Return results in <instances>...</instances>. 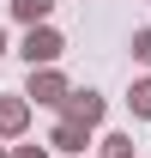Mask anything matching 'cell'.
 Masks as SVG:
<instances>
[{
  "label": "cell",
  "mask_w": 151,
  "mask_h": 158,
  "mask_svg": "<svg viewBox=\"0 0 151 158\" xmlns=\"http://www.w3.org/2000/svg\"><path fill=\"white\" fill-rule=\"evenodd\" d=\"M18 55H24V67H55V61L67 55V43H60L55 24H30L24 43H18Z\"/></svg>",
  "instance_id": "6da1fadb"
},
{
  "label": "cell",
  "mask_w": 151,
  "mask_h": 158,
  "mask_svg": "<svg viewBox=\"0 0 151 158\" xmlns=\"http://www.w3.org/2000/svg\"><path fill=\"white\" fill-rule=\"evenodd\" d=\"M24 98H37V103H48V110H60V103L73 98V85H67V73H60V67H30Z\"/></svg>",
  "instance_id": "7a4b0ae2"
},
{
  "label": "cell",
  "mask_w": 151,
  "mask_h": 158,
  "mask_svg": "<svg viewBox=\"0 0 151 158\" xmlns=\"http://www.w3.org/2000/svg\"><path fill=\"white\" fill-rule=\"evenodd\" d=\"M103 110H109V103H103V91H91V85H85V91H73V98L60 103V116H67V122H85V128H97V122H103Z\"/></svg>",
  "instance_id": "3957f363"
},
{
  "label": "cell",
  "mask_w": 151,
  "mask_h": 158,
  "mask_svg": "<svg viewBox=\"0 0 151 158\" xmlns=\"http://www.w3.org/2000/svg\"><path fill=\"white\" fill-rule=\"evenodd\" d=\"M24 128H30V98H24V91L0 98V140H18Z\"/></svg>",
  "instance_id": "277c9868"
},
{
  "label": "cell",
  "mask_w": 151,
  "mask_h": 158,
  "mask_svg": "<svg viewBox=\"0 0 151 158\" xmlns=\"http://www.w3.org/2000/svg\"><path fill=\"white\" fill-rule=\"evenodd\" d=\"M85 146H91V128L60 116V122H55V134H48V152H85Z\"/></svg>",
  "instance_id": "5b68a950"
},
{
  "label": "cell",
  "mask_w": 151,
  "mask_h": 158,
  "mask_svg": "<svg viewBox=\"0 0 151 158\" xmlns=\"http://www.w3.org/2000/svg\"><path fill=\"white\" fill-rule=\"evenodd\" d=\"M48 12H55V0H12V19L30 31V24H48Z\"/></svg>",
  "instance_id": "8992f818"
},
{
  "label": "cell",
  "mask_w": 151,
  "mask_h": 158,
  "mask_svg": "<svg viewBox=\"0 0 151 158\" xmlns=\"http://www.w3.org/2000/svg\"><path fill=\"white\" fill-rule=\"evenodd\" d=\"M127 110L139 122H151V79H133V91H127Z\"/></svg>",
  "instance_id": "52a82bcc"
},
{
  "label": "cell",
  "mask_w": 151,
  "mask_h": 158,
  "mask_svg": "<svg viewBox=\"0 0 151 158\" xmlns=\"http://www.w3.org/2000/svg\"><path fill=\"white\" fill-rule=\"evenodd\" d=\"M103 158H133V134H109L103 140Z\"/></svg>",
  "instance_id": "ba28073f"
},
{
  "label": "cell",
  "mask_w": 151,
  "mask_h": 158,
  "mask_svg": "<svg viewBox=\"0 0 151 158\" xmlns=\"http://www.w3.org/2000/svg\"><path fill=\"white\" fill-rule=\"evenodd\" d=\"M127 49H133V61H145V67H151V31H133Z\"/></svg>",
  "instance_id": "9c48e42d"
},
{
  "label": "cell",
  "mask_w": 151,
  "mask_h": 158,
  "mask_svg": "<svg viewBox=\"0 0 151 158\" xmlns=\"http://www.w3.org/2000/svg\"><path fill=\"white\" fill-rule=\"evenodd\" d=\"M12 158H48V146H18Z\"/></svg>",
  "instance_id": "30bf717a"
},
{
  "label": "cell",
  "mask_w": 151,
  "mask_h": 158,
  "mask_svg": "<svg viewBox=\"0 0 151 158\" xmlns=\"http://www.w3.org/2000/svg\"><path fill=\"white\" fill-rule=\"evenodd\" d=\"M0 61H6V31H0Z\"/></svg>",
  "instance_id": "8fae6325"
},
{
  "label": "cell",
  "mask_w": 151,
  "mask_h": 158,
  "mask_svg": "<svg viewBox=\"0 0 151 158\" xmlns=\"http://www.w3.org/2000/svg\"><path fill=\"white\" fill-rule=\"evenodd\" d=\"M0 158H12V152H6V146H0Z\"/></svg>",
  "instance_id": "7c38bea8"
}]
</instances>
